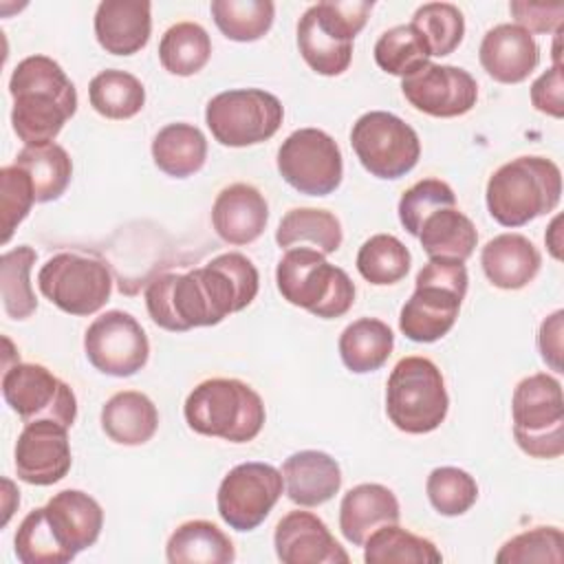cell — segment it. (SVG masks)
Masks as SVG:
<instances>
[{
  "instance_id": "cell-34",
  "label": "cell",
  "mask_w": 564,
  "mask_h": 564,
  "mask_svg": "<svg viewBox=\"0 0 564 564\" xmlns=\"http://www.w3.org/2000/svg\"><path fill=\"white\" fill-rule=\"evenodd\" d=\"M364 560L368 564H438L443 555L432 540L399 524H386L366 540Z\"/></svg>"
},
{
  "instance_id": "cell-1",
  "label": "cell",
  "mask_w": 564,
  "mask_h": 564,
  "mask_svg": "<svg viewBox=\"0 0 564 564\" xmlns=\"http://www.w3.org/2000/svg\"><path fill=\"white\" fill-rule=\"evenodd\" d=\"M260 286L253 262L236 251L220 253L187 273H161L145 289L152 322L172 333L216 326L227 315L247 308Z\"/></svg>"
},
{
  "instance_id": "cell-42",
  "label": "cell",
  "mask_w": 564,
  "mask_h": 564,
  "mask_svg": "<svg viewBox=\"0 0 564 564\" xmlns=\"http://www.w3.org/2000/svg\"><path fill=\"white\" fill-rule=\"evenodd\" d=\"M427 498L441 516H463L478 498V485L474 476L458 467H436L425 482Z\"/></svg>"
},
{
  "instance_id": "cell-38",
  "label": "cell",
  "mask_w": 564,
  "mask_h": 564,
  "mask_svg": "<svg viewBox=\"0 0 564 564\" xmlns=\"http://www.w3.org/2000/svg\"><path fill=\"white\" fill-rule=\"evenodd\" d=\"M35 258L37 253L29 245L4 251L0 258L2 306L11 319H26L37 308V297L29 280Z\"/></svg>"
},
{
  "instance_id": "cell-20",
  "label": "cell",
  "mask_w": 564,
  "mask_h": 564,
  "mask_svg": "<svg viewBox=\"0 0 564 564\" xmlns=\"http://www.w3.org/2000/svg\"><path fill=\"white\" fill-rule=\"evenodd\" d=\"M44 516L55 540L70 560H75L79 551L93 546L104 527V511L99 502L79 489H64L55 494L46 502Z\"/></svg>"
},
{
  "instance_id": "cell-35",
  "label": "cell",
  "mask_w": 564,
  "mask_h": 564,
  "mask_svg": "<svg viewBox=\"0 0 564 564\" xmlns=\"http://www.w3.org/2000/svg\"><path fill=\"white\" fill-rule=\"evenodd\" d=\"M212 57V40L196 22H178L170 26L159 42L161 66L178 77H189L203 70Z\"/></svg>"
},
{
  "instance_id": "cell-5",
  "label": "cell",
  "mask_w": 564,
  "mask_h": 564,
  "mask_svg": "<svg viewBox=\"0 0 564 564\" xmlns=\"http://www.w3.org/2000/svg\"><path fill=\"white\" fill-rule=\"evenodd\" d=\"M467 269L456 260L430 258L416 273V286L399 315L401 333L419 344L445 337L467 295Z\"/></svg>"
},
{
  "instance_id": "cell-46",
  "label": "cell",
  "mask_w": 564,
  "mask_h": 564,
  "mask_svg": "<svg viewBox=\"0 0 564 564\" xmlns=\"http://www.w3.org/2000/svg\"><path fill=\"white\" fill-rule=\"evenodd\" d=\"M35 203V192L29 174L18 165L0 170V205H2V245H7L15 227L29 216Z\"/></svg>"
},
{
  "instance_id": "cell-41",
  "label": "cell",
  "mask_w": 564,
  "mask_h": 564,
  "mask_svg": "<svg viewBox=\"0 0 564 564\" xmlns=\"http://www.w3.org/2000/svg\"><path fill=\"white\" fill-rule=\"evenodd\" d=\"M425 40L430 55L443 57L458 48L465 35V18L458 7L449 2L421 4L410 22Z\"/></svg>"
},
{
  "instance_id": "cell-33",
  "label": "cell",
  "mask_w": 564,
  "mask_h": 564,
  "mask_svg": "<svg viewBox=\"0 0 564 564\" xmlns=\"http://www.w3.org/2000/svg\"><path fill=\"white\" fill-rule=\"evenodd\" d=\"M13 165L22 167L35 192V203L57 200L73 176V161L68 152L57 143L46 145H26L18 152Z\"/></svg>"
},
{
  "instance_id": "cell-9",
  "label": "cell",
  "mask_w": 564,
  "mask_h": 564,
  "mask_svg": "<svg viewBox=\"0 0 564 564\" xmlns=\"http://www.w3.org/2000/svg\"><path fill=\"white\" fill-rule=\"evenodd\" d=\"M513 438L533 458H557L564 452L562 386L546 372L524 377L511 397Z\"/></svg>"
},
{
  "instance_id": "cell-32",
  "label": "cell",
  "mask_w": 564,
  "mask_h": 564,
  "mask_svg": "<svg viewBox=\"0 0 564 564\" xmlns=\"http://www.w3.org/2000/svg\"><path fill=\"white\" fill-rule=\"evenodd\" d=\"M341 240L344 231L339 218L326 209L315 207L289 209L275 231V242L282 249H295L297 245L302 247L308 242L311 249H317L324 256L335 253L341 247Z\"/></svg>"
},
{
  "instance_id": "cell-10",
  "label": "cell",
  "mask_w": 564,
  "mask_h": 564,
  "mask_svg": "<svg viewBox=\"0 0 564 564\" xmlns=\"http://www.w3.org/2000/svg\"><path fill=\"white\" fill-rule=\"evenodd\" d=\"M284 119L280 99L260 88L218 93L207 101L205 123L212 137L229 148H247L271 139Z\"/></svg>"
},
{
  "instance_id": "cell-15",
  "label": "cell",
  "mask_w": 564,
  "mask_h": 564,
  "mask_svg": "<svg viewBox=\"0 0 564 564\" xmlns=\"http://www.w3.org/2000/svg\"><path fill=\"white\" fill-rule=\"evenodd\" d=\"M284 489L282 471L269 463H240L220 480L216 507L220 518L236 531L260 527Z\"/></svg>"
},
{
  "instance_id": "cell-47",
  "label": "cell",
  "mask_w": 564,
  "mask_h": 564,
  "mask_svg": "<svg viewBox=\"0 0 564 564\" xmlns=\"http://www.w3.org/2000/svg\"><path fill=\"white\" fill-rule=\"evenodd\" d=\"M511 15L516 18L518 26L529 33H551L562 29L564 20V4L562 2H527L516 0L509 4Z\"/></svg>"
},
{
  "instance_id": "cell-40",
  "label": "cell",
  "mask_w": 564,
  "mask_h": 564,
  "mask_svg": "<svg viewBox=\"0 0 564 564\" xmlns=\"http://www.w3.org/2000/svg\"><path fill=\"white\" fill-rule=\"evenodd\" d=\"M430 48L412 24H399L381 33L375 44V62L381 70L408 77L430 62Z\"/></svg>"
},
{
  "instance_id": "cell-37",
  "label": "cell",
  "mask_w": 564,
  "mask_h": 564,
  "mask_svg": "<svg viewBox=\"0 0 564 564\" xmlns=\"http://www.w3.org/2000/svg\"><path fill=\"white\" fill-rule=\"evenodd\" d=\"M209 9L220 33L234 42L260 40L275 15V4L269 0H214Z\"/></svg>"
},
{
  "instance_id": "cell-8",
  "label": "cell",
  "mask_w": 564,
  "mask_h": 564,
  "mask_svg": "<svg viewBox=\"0 0 564 564\" xmlns=\"http://www.w3.org/2000/svg\"><path fill=\"white\" fill-rule=\"evenodd\" d=\"M449 397L438 366L427 357L397 361L386 386V414L405 434L434 432L447 416Z\"/></svg>"
},
{
  "instance_id": "cell-36",
  "label": "cell",
  "mask_w": 564,
  "mask_h": 564,
  "mask_svg": "<svg viewBox=\"0 0 564 564\" xmlns=\"http://www.w3.org/2000/svg\"><path fill=\"white\" fill-rule=\"evenodd\" d=\"M88 99L106 119H130L141 112L145 88L132 73L108 68L90 79Z\"/></svg>"
},
{
  "instance_id": "cell-6",
  "label": "cell",
  "mask_w": 564,
  "mask_h": 564,
  "mask_svg": "<svg viewBox=\"0 0 564 564\" xmlns=\"http://www.w3.org/2000/svg\"><path fill=\"white\" fill-rule=\"evenodd\" d=\"M375 2L326 0L311 4L297 22V48L319 75H341L352 59V40L366 26Z\"/></svg>"
},
{
  "instance_id": "cell-22",
  "label": "cell",
  "mask_w": 564,
  "mask_h": 564,
  "mask_svg": "<svg viewBox=\"0 0 564 564\" xmlns=\"http://www.w3.org/2000/svg\"><path fill=\"white\" fill-rule=\"evenodd\" d=\"M267 223V198L253 185L234 183L218 192L212 207V225L225 242L249 245L262 236Z\"/></svg>"
},
{
  "instance_id": "cell-18",
  "label": "cell",
  "mask_w": 564,
  "mask_h": 564,
  "mask_svg": "<svg viewBox=\"0 0 564 564\" xmlns=\"http://www.w3.org/2000/svg\"><path fill=\"white\" fill-rule=\"evenodd\" d=\"M68 427L57 421L26 423L15 443V474L37 487L59 482L70 469Z\"/></svg>"
},
{
  "instance_id": "cell-44",
  "label": "cell",
  "mask_w": 564,
  "mask_h": 564,
  "mask_svg": "<svg viewBox=\"0 0 564 564\" xmlns=\"http://www.w3.org/2000/svg\"><path fill=\"white\" fill-rule=\"evenodd\" d=\"M443 207H456L454 189L441 178H423L403 192L399 220L410 236H419L423 220Z\"/></svg>"
},
{
  "instance_id": "cell-7",
  "label": "cell",
  "mask_w": 564,
  "mask_h": 564,
  "mask_svg": "<svg viewBox=\"0 0 564 564\" xmlns=\"http://www.w3.org/2000/svg\"><path fill=\"white\" fill-rule=\"evenodd\" d=\"M275 282L289 304L322 319L346 315L355 302V284L348 273L311 247L286 249L278 262Z\"/></svg>"
},
{
  "instance_id": "cell-4",
  "label": "cell",
  "mask_w": 564,
  "mask_h": 564,
  "mask_svg": "<svg viewBox=\"0 0 564 564\" xmlns=\"http://www.w3.org/2000/svg\"><path fill=\"white\" fill-rule=\"evenodd\" d=\"M183 414L196 434L229 443L253 441L267 419L260 394L249 383L227 377L200 381L187 394Z\"/></svg>"
},
{
  "instance_id": "cell-13",
  "label": "cell",
  "mask_w": 564,
  "mask_h": 564,
  "mask_svg": "<svg viewBox=\"0 0 564 564\" xmlns=\"http://www.w3.org/2000/svg\"><path fill=\"white\" fill-rule=\"evenodd\" d=\"M278 172L300 194H333L344 176L341 150L324 130L300 128L282 141Z\"/></svg>"
},
{
  "instance_id": "cell-19",
  "label": "cell",
  "mask_w": 564,
  "mask_h": 564,
  "mask_svg": "<svg viewBox=\"0 0 564 564\" xmlns=\"http://www.w3.org/2000/svg\"><path fill=\"white\" fill-rule=\"evenodd\" d=\"M275 555L282 564H348L350 557L333 538L324 520L311 511H291L273 533Z\"/></svg>"
},
{
  "instance_id": "cell-24",
  "label": "cell",
  "mask_w": 564,
  "mask_h": 564,
  "mask_svg": "<svg viewBox=\"0 0 564 564\" xmlns=\"http://www.w3.org/2000/svg\"><path fill=\"white\" fill-rule=\"evenodd\" d=\"M399 518L401 511L397 496L379 482L352 487L348 494H344L339 505L341 535L355 546H364L377 529L397 524Z\"/></svg>"
},
{
  "instance_id": "cell-26",
  "label": "cell",
  "mask_w": 564,
  "mask_h": 564,
  "mask_svg": "<svg viewBox=\"0 0 564 564\" xmlns=\"http://www.w3.org/2000/svg\"><path fill=\"white\" fill-rule=\"evenodd\" d=\"M480 264L494 286L518 291L538 275L542 256L527 236L500 234L482 247Z\"/></svg>"
},
{
  "instance_id": "cell-21",
  "label": "cell",
  "mask_w": 564,
  "mask_h": 564,
  "mask_svg": "<svg viewBox=\"0 0 564 564\" xmlns=\"http://www.w3.org/2000/svg\"><path fill=\"white\" fill-rule=\"evenodd\" d=\"M480 66L500 84L524 82L540 62V48L529 31L518 24L489 29L478 48Z\"/></svg>"
},
{
  "instance_id": "cell-49",
  "label": "cell",
  "mask_w": 564,
  "mask_h": 564,
  "mask_svg": "<svg viewBox=\"0 0 564 564\" xmlns=\"http://www.w3.org/2000/svg\"><path fill=\"white\" fill-rule=\"evenodd\" d=\"M562 317H564L562 311H555L553 315H549L542 322L540 335H538L540 355L555 372H562Z\"/></svg>"
},
{
  "instance_id": "cell-17",
  "label": "cell",
  "mask_w": 564,
  "mask_h": 564,
  "mask_svg": "<svg viewBox=\"0 0 564 564\" xmlns=\"http://www.w3.org/2000/svg\"><path fill=\"white\" fill-rule=\"evenodd\" d=\"M401 93L419 112L449 119L476 106L478 84L465 68L427 62L401 79Z\"/></svg>"
},
{
  "instance_id": "cell-3",
  "label": "cell",
  "mask_w": 564,
  "mask_h": 564,
  "mask_svg": "<svg viewBox=\"0 0 564 564\" xmlns=\"http://www.w3.org/2000/svg\"><path fill=\"white\" fill-rule=\"evenodd\" d=\"M562 196V172L546 156H518L487 181V209L502 227H522L551 214Z\"/></svg>"
},
{
  "instance_id": "cell-30",
  "label": "cell",
  "mask_w": 564,
  "mask_h": 564,
  "mask_svg": "<svg viewBox=\"0 0 564 564\" xmlns=\"http://www.w3.org/2000/svg\"><path fill=\"white\" fill-rule=\"evenodd\" d=\"M154 165L174 178L196 174L207 159V139L192 123H167L152 139Z\"/></svg>"
},
{
  "instance_id": "cell-28",
  "label": "cell",
  "mask_w": 564,
  "mask_h": 564,
  "mask_svg": "<svg viewBox=\"0 0 564 564\" xmlns=\"http://www.w3.org/2000/svg\"><path fill=\"white\" fill-rule=\"evenodd\" d=\"M165 555L170 564H229L236 560L229 535L209 520H189L176 527Z\"/></svg>"
},
{
  "instance_id": "cell-25",
  "label": "cell",
  "mask_w": 564,
  "mask_h": 564,
  "mask_svg": "<svg viewBox=\"0 0 564 564\" xmlns=\"http://www.w3.org/2000/svg\"><path fill=\"white\" fill-rule=\"evenodd\" d=\"M282 478L289 500L300 507H319L341 487V469L337 460L317 449L291 454L282 465Z\"/></svg>"
},
{
  "instance_id": "cell-14",
  "label": "cell",
  "mask_w": 564,
  "mask_h": 564,
  "mask_svg": "<svg viewBox=\"0 0 564 564\" xmlns=\"http://www.w3.org/2000/svg\"><path fill=\"white\" fill-rule=\"evenodd\" d=\"M2 397L24 423L48 419L70 427L77 416L75 392L42 364L7 366Z\"/></svg>"
},
{
  "instance_id": "cell-29",
  "label": "cell",
  "mask_w": 564,
  "mask_h": 564,
  "mask_svg": "<svg viewBox=\"0 0 564 564\" xmlns=\"http://www.w3.org/2000/svg\"><path fill=\"white\" fill-rule=\"evenodd\" d=\"M416 238L430 258L465 262L476 249L478 231L463 212L443 207L423 220Z\"/></svg>"
},
{
  "instance_id": "cell-50",
  "label": "cell",
  "mask_w": 564,
  "mask_h": 564,
  "mask_svg": "<svg viewBox=\"0 0 564 564\" xmlns=\"http://www.w3.org/2000/svg\"><path fill=\"white\" fill-rule=\"evenodd\" d=\"M560 220H562V218L557 216V218L551 223L549 234H546V238H544L546 245H549V249H551V253H553V258H557V260L562 258V253H560V247H562V245H560V238H557V234H560V229H557V227H560Z\"/></svg>"
},
{
  "instance_id": "cell-2",
  "label": "cell",
  "mask_w": 564,
  "mask_h": 564,
  "mask_svg": "<svg viewBox=\"0 0 564 564\" xmlns=\"http://www.w3.org/2000/svg\"><path fill=\"white\" fill-rule=\"evenodd\" d=\"M11 126L24 145H46L77 110V90L62 66L46 55L18 62L9 79Z\"/></svg>"
},
{
  "instance_id": "cell-27",
  "label": "cell",
  "mask_w": 564,
  "mask_h": 564,
  "mask_svg": "<svg viewBox=\"0 0 564 564\" xmlns=\"http://www.w3.org/2000/svg\"><path fill=\"white\" fill-rule=\"evenodd\" d=\"M156 405L143 392H117L101 408V430L119 445H143L156 434Z\"/></svg>"
},
{
  "instance_id": "cell-45",
  "label": "cell",
  "mask_w": 564,
  "mask_h": 564,
  "mask_svg": "<svg viewBox=\"0 0 564 564\" xmlns=\"http://www.w3.org/2000/svg\"><path fill=\"white\" fill-rule=\"evenodd\" d=\"M564 535L557 527H535L507 540L496 553L498 564H527V562H555L564 560Z\"/></svg>"
},
{
  "instance_id": "cell-48",
  "label": "cell",
  "mask_w": 564,
  "mask_h": 564,
  "mask_svg": "<svg viewBox=\"0 0 564 564\" xmlns=\"http://www.w3.org/2000/svg\"><path fill=\"white\" fill-rule=\"evenodd\" d=\"M564 82H562V68L560 62H555L546 73H542L531 84V104L535 110L551 115L555 119L564 117Z\"/></svg>"
},
{
  "instance_id": "cell-31",
  "label": "cell",
  "mask_w": 564,
  "mask_h": 564,
  "mask_svg": "<svg viewBox=\"0 0 564 564\" xmlns=\"http://www.w3.org/2000/svg\"><path fill=\"white\" fill-rule=\"evenodd\" d=\"M339 357L350 372L366 375L379 370L394 348L390 326L375 317H361L348 324L339 335Z\"/></svg>"
},
{
  "instance_id": "cell-12",
  "label": "cell",
  "mask_w": 564,
  "mask_h": 564,
  "mask_svg": "<svg viewBox=\"0 0 564 564\" xmlns=\"http://www.w3.org/2000/svg\"><path fill=\"white\" fill-rule=\"evenodd\" d=\"M350 145L364 170L386 181L405 176L421 156V141L414 128L386 110L361 115L352 123Z\"/></svg>"
},
{
  "instance_id": "cell-16",
  "label": "cell",
  "mask_w": 564,
  "mask_h": 564,
  "mask_svg": "<svg viewBox=\"0 0 564 564\" xmlns=\"http://www.w3.org/2000/svg\"><path fill=\"white\" fill-rule=\"evenodd\" d=\"M84 350L99 372L110 377H132L148 364L150 341L130 313L106 311L86 328Z\"/></svg>"
},
{
  "instance_id": "cell-43",
  "label": "cell",
  "mask_w": 564,
  "mask_h": 564,
  "mask_svg": "<svg viewBox=\"0 0 564 564\" xmlns=\"http://www.w3.org/2000/svg\"><path fill=\"white\" fill-rule=\"evenodd\" d=\"M15 555L22 564H66L70 562L68 553L59 546L55 540L46 516L44 507H37L24 516L20 522L15 538Z\"/></svg>"
},
{
  "instance_id": "cell-39",
  "label": "cell",
  "mask_w": 564,
  "mask_h": 564,
  "mask_svg": "<svg viewBox=\"0 0 564 564\" xmlns=\"http://www.w3.org/2000/svg\"><path fill=\"white\" fill-rule=\"evenodd\" d=\"M410 251L392 234L370 236L357 253V271L375 286H386L403 280L410 271Z\"/></svg>"
},
{
  "instance_id": "cell-23",
  "label": "cell",
  "mask_w": 564,
  "mask_h": 564,
  "mask_svg": "<svg viewBox=\"0 0 564 564\" xmlns=\"http://www.w3.org/2000/svg\"><path fill=\"white\" fill-rule=\"evenodd\" d=\"M152 4L145 0H104L95 11L99 46L112 55L139 53L152 31Z\"/></svg>"
},
{
  "instance_id": "cell-11",
  "label": "cell",
  "mask_w": 564,
  "mask_h": 564,
  "mask_svg": "<svg viewBox=\"0 0 564 564\" xmlns=\"http://www.w3.org/2000/svg\"><path fill=\"white\" fill-rule=\"evenodd\" d=\"M37 286L59 311L82 317L97 313L108 302L112 273L108 264L95 256L62 251L42 264Z\"/></svg>"
}]
</instances>
